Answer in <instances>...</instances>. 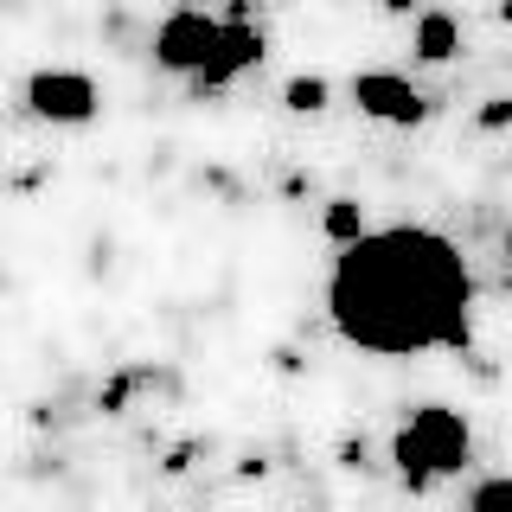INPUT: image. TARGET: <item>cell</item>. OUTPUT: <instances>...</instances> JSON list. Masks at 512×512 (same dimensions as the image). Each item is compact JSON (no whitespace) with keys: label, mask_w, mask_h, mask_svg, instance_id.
<instances>
[{"label":"cell","mask_w":512,"mask_h":512,"mask_svg":"<svg viewBox=\"0 0 512 512\" xmlns=\"http://www.w3.org/2000/svg\"><path fill=\"white\" fill-rule=\"evenodd\" d=\"M327 314L340 340L378 359L461 352L474 340V276L442 231L391 224L333 256Z\"/></svg>","instance_id":"1"},{"label":"cell","mask_w":512,"mask_h":512,"mask_svg":"<svg viewBox=\"0 0 512 512\" xmlns=\"http://www.w3.org/2000/svg\"><path fill=\"white\" fill-rule=\"evenodd\" d=\"M391 461H397V480L410 493H429L442 474L468 468V416L448 410V404H423L391 436Z\"/></svg>","instance_id":"2"},{"label":"cell","mask_w":512,"mask_h":512,"mask_svg":"<svg viewBox=\"0 0 512 512\" xmlns=\"http://www.w3.org/2000/svg\"><path fill=\"white\" fill-rule=\"evenodd\" d=\"M218 39H224L218 13L180 7V13H167V20L154 26V64H160V71H173V77H199L205 64H212Z\"/></svg>","instance_id":"3"},{"label":"cell","mask_w":512,"mask_h":512,"mask_svg":"<svg viewBox=\"0 0 512 512\" xmlns=\"http://www.w3.org/2000/svg\"><path fill=\"white\" fill-rule=\"evenodd\" d=\"M96 103H103V90H96V77H84V71H32L26 77V109L39 122L77 128V122L96 116Z\"/></svg>","instance_id":"4"},{"label":"cell","mask_w":512,"mask_h":512,"mask_svg":"<svg viewBox=\"0 0 512 512\" xmlns=\"http://www.w3.org/2000/svg\"><path fill=\"white\" fill-rule=\"evenodd\" d=\"M352 103H359L372 122H391V128H410V122L429 116V96L397 71H359L352 77Z\"/></svg>","instance_id":"5"},{"label":"cell","mask_w":512,"mask_h":512,"mask_svg":"<svg viewBox=\"0 0 512 512\" xmlns=\"http://www.w3.org/2000/svg\"><path fill=\"white\" fill-rule=\"evenodd\" d=\"M250 64H263V32H256V20H224L218 52H212V64H205L192 84H199V90H224V84H237Z\"/></svg>","instance_id":"6"},{"label":"cell","mask_w":512,"mask_h":512,"mask_svg":"<svg viewBox=\"0 0 512 512\" xmlns=\"http://www.w3.org/2000/svg\"><path fill=\"white\" fill-rule=\"evenodd\" d=\"M410 52L423 58V64H448V58L461 52V20H455V13H416Z\"/></svg>","instance_id":"7"},{"label":"cell","mask_w":512,"mask_h":512,"mask_svg":"<svg viewBox=\"0 0 512 512\" xmlns=\"http://www.w3.org/2000/svg\"><path fill=\"white\" fill-rule=\"evenodd\" d=\"M320 231H327V244H340V250H352L365 237V212L352 199H327V212H320Z\"/></svg>","instance_id":"8"},{"label":"cell","mask_w":512,"mask_h":512,"mask_svg":"<svg viewBox=\"0 0 512 512\" xmlns=\"http://www.w3.org/2000/svg\"><path fill=\"white\" fill-rule=\"evenodd\" d=\"M327 96H333L327 77L301 71V77H288V84H282V109H295V116H320V109H327Z\"/></svg>","instance_id":"9"},{"label":"cell","mask_w":512,"mask_h":512,"mask_svg":"<svg viewBox=\"0 0 512 512\" xmlns=\"http://www.w3.org/2000/svg\"><path fill=\"white\" fill-rule=\"evenodd\" d=\"M468 512H512V474H487L468 493Z\"/></svg>","instance_id":"10"},{"label":"cell","mask_w":512,"mask_h":512,"mask_svg":"<svg viewBox=\"0 0 512 512\" xmlns=\"http://www.w3.org/2000/svg\"><path fill=\"white\" fill-rule=\"evenodd\" d=\"M480 128H487V135L493 128H512V96H493V103L480 109Z\"/></svg>","instance_id":"11"},{"label":"cell","mask_w":512,"mask_h":512,"mask_svg":"<svg viewBox=\"0 0 512 512\" xmlns=\"http://www.w3.org/2000/svg\"><path fill=\"white\" fill-rule=\"evenodd\" d=\"M506 256H512V224H506Z\"/></svg>","instance_id":"12"}]
</instances>
